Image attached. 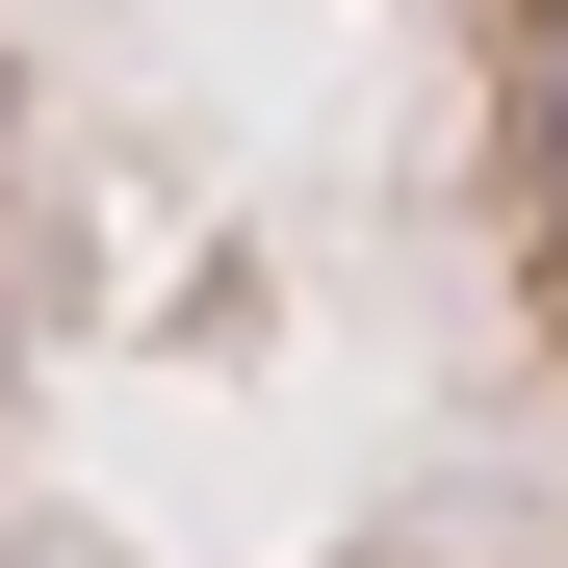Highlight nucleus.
Returning a JSON list of instances; mask_svg holds the SVG:
<instances>
[]
</instances>
